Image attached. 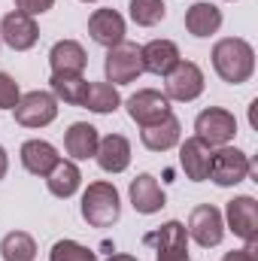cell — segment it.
I'll list each match as a JSON object with an SVG mask.
<instances>
[{
  "label": "cell",
  "mask_w": 258,
  "mask_h": 261,
  "mask_svg": "<svg viewBox=\"0 0 258 261\" xmlns=\"http://www.w3.org/2000/svg\"><path fill=\"white\" fill-rule=\"evenodd\" d=\"M213 67L228 85H243L255 73V49L240 37H225L213 46Z\"/></svg>",
  "instance_id": "1"
},
{
  "label": "cell",
  "mask_w": 258,
  "mask_h": 261,
  "mask_svg": "<svg viewBox=\"0 0 258 261\" xmlns=\"http://www.w3.org/2000/svg\"><path fill=\"white\" fill-rule=\"evenodd\" d=\"M122 216V200L113 182H91L82 195V219L91 228H110Z\"/></svg>",
  "instance_id": "2"
},
{
  "label": "cell",
  "mask_w": 258,
  "mask_h": 261,
  "mask_svg": "<svg viewBox=\"0 0 258 261\" xmlns=\"http://www.w3.org/2000/svg\"><path fill=\"white\" fill-rule=\"evenodd\" d=\"M249 173H255V164L249 161L246 152L231 149V146H222L219 152H213L210 170H207V176H210L216 186H237V182H243Z\"/></svg>",
  "instance_id": "3"
},
{
  "label": "cell",
  "mask_w": 258,
  "mask_h": 261,
  "mask_svg": "<svg viewBox=\"0 0 258 261\" xmlns=\"http://www.w3.org/2000/svg\"><path fill=\"white\" fill-rule=\"evenodd\" d=\"M234 134H237V119L222 107H210L194 119V137L200 143H207L210 149L213 146H228L234 140Z\"/></svg>",
  "instance_id": "4"
},
{
  "label": "cell",
  "mask_w": 258,
  "mask_h": 261,
  "mask_svg": "<svg viewBox=\"0 0 258 261\" xmlns=\"http://www.w3.org/2000/svg\"><path fill=\"white\" fill-rule=\"evenodd\" d=\"M58 116V97L49 91H28L15 103V122L24 128H46Z\"/></svg>",
  "instance_id": "5"
},
{
  "label": "cell",
  "mask_w": 258,
  "mask_h": 261,
  "mask_svg": "<svg viewBox=\"0 0 258 261\" xmlns=\"http://www.w3.org/2000/svg\"><path fill=\"white\" fill-rule=\"evenodd\" d=\"M143 243L158 249V261H189V234L183 222H164L158 231H149Z\"/></svg>",
  "instance_id": "6"
},
{
  "label": "cell",
  "mask_w": 258,
  "mask_h": 261,
  "mask_svg": "<svg viewBox=\"0 0 258 261\" xmlns=\"http://www.w3.org/2000/svg\"><path fill=\"white\" fill-rule=\"evenodd\" d=\"M186 234L192 237L197 246H203V249L219 246L222 237H225L222 213H219L213 203H200V206H194L192 216H189V228H186Z\"/></svg>",
  "instance_id": "7"
},
{
  "label": "cell",
  "mask_w": 258,
  "mask_h": 261,
  "mask_svg": "<svg viewBox=\"0 0 258 261\" xmlns=\"http://www.w3.org/2000/svg\"><path fill=\"white\" fill-rule=\"evenodd\" d=\"M107 82H116V85H128L134 82L140 73H143V55H140V46L137 43H119L107 52Z\"/></svg>",
  "instance_id": "8"
},
{
  "label": "cell",
  "mask_w": 258,
  "mask_h": 261,
  "mask_svg": "<svg viewBox=\"0 0 258 261\" xmlns=\"http://www.w3.org/2000/svg\"><path fill=\"white\" fill-rule=\"evenodd\" d=\"M128 116L140 128H149L170 116V100H167V94H161L155 88H143L128 97Z\"/></svg>",
  "instance_id": "9"
},
{
  "label": "cell",
  "mask_w": 258,
  "mask_h": 261,
  "mask_svg": "<svg viewBox=\"0 0 258 261\" xmlns=\"http://www.w3.org/2000/svg\"><path fill=\"white\" fill-rule=\"evenodd\" d=\"M164 88H167V91H164L167 100H183V103H189V100H194V97L203 94V73H200V67L192 64V61H179V64L167 73Z\"/></svg>",
  "instance_id": "10"
},
{
  "label": "cell",
  "mask_w": 258,
  "mask_h": 261,
  "mask_svg": "<svg viewBox=\"0 0 258 261\" xmlns=\"http://www.w3.org/2000/svg\"><path fill=\"white\" fill-rule=\"evenodd\" d=\"M0 37H3V43L9 46V49H15V52H28L37 40H40V31H37V21L31 18V15H24V12H9V15H3V21H0Z\"/></svg>",
  "instance_id": "11"
},
{
  "label": "cell",
  "mask_w": 258,
  "mask_h": 261,
  "mask_svg": "<svg viewBox=\"0 0 258 261\" xmlns=\"http://www.w3.org/2000/svg\"><path fill=\"white\" fill-rule=\"evenodd\" d=\"M225 213H228L231 231L240 240L255 243L258 240V203H255V197H249V195L234 197V200H228V210Z\"/></svg>",
  "instance_id": "12"
},
{
  "label": "cell",
  "mask_w": 258,
  "mask_h": 261,
  "mask_svg": "<svg viewBox=\"0 0 258 261\" xmlns=\"http://www.w3.org/2000/svg\"><path fill=\"white\" fill-rule=\"evenodd\" d=\"M88 34L97 46L113 49V46L125 43V18L116 9H94L88 18Z\"/></svg>",
  "instance_id": "13"
},
{
  "label": "cell",
  "mask_w": 258,
  "mask_h": 261,
  "mask_svg": "<svg viewBox=\"0 0 258 261\" xmlns=\"http://www.w3.org/2000/svg\"><path fill=\"white\" fill-rule=\"evenodd\" d=\"M49 64H52L55 76H82V70L88 64V55L76 40H58L49 52Z\"/></svg>",
  "instance_id": "14"
},
{
  "label": "cell",
  "mask_w": 258,
  "mask_h": 261,
  "mask_svg": "<svg viewBox=\"0 0 258 261\" xmlns=\"http://www.w3.org/2000/svg\"><path fill=\"white\" fill-rule=\"evenodd\" d=\"M94 158H97L100 170H107V173H122V170H128V164H131L128 137H122V134H107V137L97 143Z\"/></svg>",
  "instance_id": "15"
},
{
  "label": "cell",
  "mask_w": 258,
  "mask_h": 261,
  "mask_svg": "<svg viewBox=\"0 0 258 261\" xmlns=\"http://www.w3.org/2000/svg\"><path fill=\"white\" fill-rule=\"evenodd\" d=\"M140 55H143V70L158 73V76H167L173 67L183 61L176 43H170V40H152V43H146L140 49Z\"/></svg>",
  "instance_id": "16"
},
{
  "label": "cell",
  "mask_w": 258,
  "mask_h": 261,
  "mask_svg": "<svg viewBox=\"0 0 258 261\" xmlns=\"http://www.w3.org/2000/svg\"><path fill=\"white\" fill-rule=\"evenodd\" d=\"M58 161H61V158H58L55 146L46 143V140H28V143L21 146V164H24V170L34 173V176H49Z\"/></svg>",
  "instance_id": "17"
},
{
  "label": "cell",
  "mask_w": 258,
  "mask_h": 261,
  "mask_svg": "<svg viewBox=\"0 0 258 261\" xmlns=\"http://www.w3.org/2000/svg\"><path fill=\"white\" fill-rule=\"evenodd\" d=\"M131 203L143 216H152V213H158L164 206V192H161V186H158V179L152 173H140L131 182Z\"/></svg>",
  "instance_id": "18"
},
{
  "label": "cell",
  "mask_w": 258,
  "mask_h": 261,
  "mask_svg": "<svg viewBox=\"0 0 258 261\" xmlns=\"http://www.w3.org/2000/svg\"><path fill=\"white\" fill-rule=\"evenodd\" d=\"M179 134H183V125L170 113L167 119H161V122H155V125L140 130V140H143V146L149 152H167V149H173L179 143Z\"/></svg>",
  "instance_id": "19"
},
{
  "label": "cell",
  "mask_w": 258,
  "mask_h": 261,
  "mask_svg": "<svg viewBox=\"0 0 258 261\" xmlns=\"http://www.w3.org/2000/svg\"><path fill=\"white\" fill-rule=\"evenodd\" d=\"M97 143H100V137H97V128L94 125H88V122H73L64 134V149L70 158H76V161H85V158H91L94 152H97Z\"/></svg>",
  "instance_id": "20"
},
{
  "label": "cell",
  "mask_w": 258,
  "mask_h": 261,
  "mask_svg": "<svg viewBox=\"0 0 258 261\" xmlns=\"http://www.w3.org/2000/svg\"><path fill=\"white\" fill-rule=\"evenodd\" d=\"M210 158H213L210 146H207V143H200L197 137L186 140V143H183V149H179V164H183L186 176H189V179H194V182L207 179V170H210Z\"/></svg>",
  "instance_id": "21"
},
{
  "label": "cell",
  "mask_w": 258,
  "mask_h": 261,
  "mask_svg": "<svg viewBox=\"0 0 258 261\" xmlns=\"http://www.w3.org/2000/svg\"><path fill=\"white\" fill-rule=\"evenodd\" d=\"M186 28L192 37H210L222 28V9L213 3H194L186 12Z\"/></svg>",
  "instance_id": "22"
},
{
  "label": "cell",
  "mask_w": 258,
  "mask_h": 261,
  "mask_svg": "<svg viewBox=\"0 0 258 261\" xmlns=\"http://www.w3.org/2000/svg\"><path fill=\"white\" fill-rule=\"evenodd\" d=\"M119 103H122V97H119V91L110 82H88L85 97H82V107H88L91 113L107 116V113H116Z\"/></svg>",
  "instance_id": "23"
},
{
  "label": "cell",
  "mask_w": 258,
  "mask_h": 261,
  "mask_svg": "<svg viewBox=\"0 0 258 261\" xmlns=\"http://www.w3.org/2000/svg\"><path fill=\"white\" fill-rule=\"evenodd\" d=\"M46 182H49V192L55 197H73L79 182H82V173H79V167L73 161H58L55 170L46 176Z\"/></svg>",
  "instance_id": "24"
},
{
  "label": "cell",
  "mask_w": 258,
  "mask_h": 261,
  "mask_svg": "<svg viewBox=\"0 0 258 261\" xmlns=\"http://www.w3.org/2000/svg\"><path fill=\"white\" fill-rule=\"evenodd\" d=\"M0 255L3 261H34L37 258V243L24 231H12L0 240Z\"/></svg>",
  "instance_id": "25"
},
{
  "label": "cell",
  "mask_w": 258,
  "mask_h": 261,
  "mask_svg": "<svg viewBox=\"0 0 258 261\" xmlns=\"http://www.w3.org/2000/svg\"><path fill=\"white\" fill-rule=\"evenodd\" d=\"M52 94L64 103H73V107H82V97H85V88L88 82L82 76H55L52 73Z\"/></svg>",
  "instance_id": "26"
},
{
  "label": "cell",
  "mask_w": 258,
  "mask_h": 261,
  "mask_svg": "<svg viewBox=\"0 0 258 261\" xmlns=\"http://www.w3.org/2000/svg\"><path fill=\"white\" fill-rule=\"evenodd\" d=\"M164 15H167L164 0H131V18L140 28H155Z\"/></svg>",
  "instance_id": "27"
},
{
  "label": "cell",
  "mask_w": 258,
  "mask_h": 261,
  "mask_svg": "<svg viewBox=\"0 0 258 261\" xmlns=\"http://www.w3.org/2000/svg\"><path fill=\"white\" fill-rule=\"evenodd\" d=\"M49 261H97V255L76 240H58L49 252Z\"/></svg>",
  "instance_id": "28"
},
{
  "label": "cell",
  "mask_w": 258,
  "mask_h": 261,
  "mask_svg": "<svg viewBox=\"0 0 258 261\" xmlns=\"http://www.w3.org/2000/svg\"><path fill=\"white\" fill-rule=\"evenodd\" d=\"M18 97V82L9 73H0V110H15Z\"/></svg>",
  "instance_id": "29"
},
{
  "label": "cell",
  "mask_w": 258,
  "mask_h": 261,
  "mask_svg": "<svg viewBox=\"0 0 258 261\" xmlns=\"http://www.w3.org/2000/svg\"><path fill=\"white\" fill-rule=\"evenodd\" d=\"M15 6H18V12H24V15H43V12H49L52 6H55V0H15Z\"/></svg>",
  "instance_id": "30"
},
{
  "label": "cell",
  "mask_w": 258,
  "mask_h": 261,
  "mask_svg": "<svg viewBox=\"0 0 258 261\" xmlns=\"http://www.w3.org/2000/svg\"><path fill=\"white\" fill-rule=\"evenodd\" d=\"M225 261H258L255 243H246L243 249H231V252H225Z\"/></svg>",
  "instance_id": "31"
},
{
  "label": "cell",
  "mask_w": 258,
  "mask_h": 261,
  "mask_svg": "<svg viewBox=\"0 0 258 261\" xmlns=\"http://www.w3.org/2000/svg\"><path fill=\"white\" fill-rule=\"evenodd\" d=\"M6 170H9V158H6V152H3V146H0V179L6 176Z\"/></svg>",
  "instance_id": "32"
},
{
  "label": "cell",
  "mask_w": 258,
  "mask_h": 261,
  "mask_svg": "<svg viewBox=\"0 0 258 261\" xmlns=\"http://www.w3.org/2000/svg\"><path fill=\"white\" fill-rule=\"evenodd\" d=\"M107 261H137L134 255H125V252H116V255H110Z\"/></svg>",
  "instance_id": "33"
},
{
  "label": "cell",
  "mask_w": 258,
  "mask_h": 261,
  "mask_svg": "<svg viewBox=\"0 0 258 261\" xmlns=\"http://www.w3.org/2000/svg\"><path fill=\"white\" fill-rule=\"evenodd\" d=\"M85 3H91V0H85Z\"/></svg>",
  "instance_id": "34"
}]
</instances>
